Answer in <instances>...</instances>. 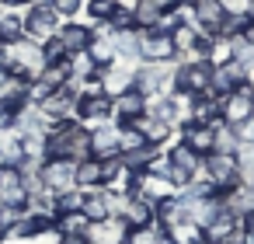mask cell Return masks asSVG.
Masks as SVG:
<instances>
[{
	"label": "cell",
	"mask_w": 254,
	"mask_h": 244,
	"mask_svg": "<svg viewBox=\"0 0 254 244\" xmlns=\"http://www.w3.org/2000/svg\"><path fill=\"white\" fill-rule=\"evenodd\" d=\"M139 63H178V53H174L171 35L167 32H157V28L139 32Z\"/></svg>",
	"instance_id": "obj_10"
},
{
	"label": "cell",
	"mask_w": 254,
	"mask_h": 244,
	"mask_svg": "<svg viewBox=\"0 0 254 244\" xmlns=\"http://www.w3.org/2000/svg\"><path fill=\"white\" fill-rule=\"evenodd\" d=\"M49 4L60 11V18H63V21H73V18L84 11V0H49Z\"/></svg>",
	"instance_id": "obj_41"
},
{
	"label": "cell",
	"mask_w": 254,
	"mask_h": 244,
	"mask_svg": "<svg viewBox=\"0 0 254 244\" xmlns=\"http://www.w3.org/2000/svg\"><path fill=\"white\" fill-rule=\"evenodd\" d=\"M66 63H70V81H91V77H98V67L91 63V56H87V53L66 56Z\"/></svg>",
	"instance_id": "obj_35"
},
{
	"label": "cell",
	"mask_w": 254,
	"mask_h": 244,
	"mask_svg": "<svg viewBox=\"0 0 254 244\" xmlns=\"http://www.w3.org/2000/svg\"><path fill=\"white\" fill-rule=\"evenodd\" d=\"M28 206V188L18 174V167L0 171V209H25Z\"/></svg>",
	"instance_id": "obj_14"
},
{
	"label": "cell",
	"mask_w": 254,
	"mask_h": 244,
	"mask_svg": "<svg viewBox=\"0 0 254 244\" xmlns=\"http://www.w3.org/2000/svg\"><path fill=\"white\" fill-rule=\"evenodd\" d=\"M153 244H178V241H174L171 234H157V241H153Z\"/></svg>",
	"instance_id": "obj_50"
},
{
	"label": "cell",
	"mask_w": 254,
	"mask_h": 244,
	"mask_svg": "<svg viewBox=\"0 0 254 244\" xmlns=\"http://www.w3.org/2000/svg\"><path fill=\"white\" fill-rule=\"evenodd\" d=\"M77 188H80V192L101 188V161H98V157H87V161L77 164Z\"/></svg>",
	"instance_id": "obj_32"
},
{
	"label": "cell",
	"mask_w": 254,
	"mask_h": 244,
	"mask_svg": "<svg viewBox=\"0 0 254 244\" xmlns=\"http://www.w3.org/2000/svg\"><path fill=\"white\" fill-rule=\"evenodd\" d=\"M240 216H233L230 209H216L212 216H209V223L202 227V237H205V244H219V241H230V237H237L240 234Z\"/></svg>",
	"instance_id": "obj_15"
},
{
	"label": "cell",
	"mask_w": 254,
	"mask_h": 244,
	"mask_svg": "<svg viewBox=\"0 0 254 244\" xmlns=\"http://www.w3.org/2000/svg\"><path fill=\"white\" fill-rule=\"evenodd\" d=\"M230 60H233V42L223 39V35H212V39H209L205 63H209V67H223V63H230Z\"/></svg>",
	"instance_id": "obj_34"
},
{
	"label": "cell",
	"mask_w": 254,
	"mask_h": 244,
	"mask_svg": "<svg viewBox=\"0 0 254 244\" xmlns=\"http://www.w3.org/2000/svg\"><path fill=\"white\" fill-rule=\"evenodd\" d=\"M178 140H185L191 150H198L202 157L212 154V126H198V122H185L178 126Z\"/></svg>",
	"instance_id": "obj_25"
},
{
	"label": "cell",
	"mask_w": 254,
	"mask_h": 244,
	"mask_svg": "<svg viewBox=\"0 0 254 244\" xmlns=\"http://www.w3.org/2000/svg\"><path fill=\"white\" fill-rule=\"evenodd\" d=\"M4 67H7L11 74H18V77L35 81L39 70L46 67V60H42V46H35V42H28V39L7 42V46H4Z\"/></svg>",
	"instance_id": "obj_3"
},
{
	"label": "cell",
	"mask_w": 254,
	"mask_h": 244,
	"mask_svg": "<svg viewBox=\"0 0 254 244\" xmlns=\"http://www.w3.org/2000/svg\"><path fill=\"white\" fill-rule=\"evenodd\" d=\"M56 230L63 234V237H87V230H91V220L77 209V213H60L56 216Z\"/></svg>",
	"instance_id": "obj_31"
},
{
	"label": "cell",
	"mask_w": 254,
	"mask_h": 244,
	"mask_svg": "<svg viewBox=\"0 0 254 244\" xmlns=\"http://www.w3.org/2000/svg\"><path fill=\"white\" fill-rule=\"evenodd\" d=\"M251 18H254V0H251Z\"/></svg>",
	"instance_id": "obj_54"
},
{
	"label": "cell",
	"mask_w": 254,
	"mask_h": 244,
	"mask_svg": "<svg viewBox=\"0 0 254 244\" xmlns=\"http://www.w3.org/2000/svg\"><path fill=\"white\" fill-rule=\"evenodd\" d=\"M0 244H11V227L0 220Z\"/></svg>",
	"instance_id": "obj_48"
},
{
	"label": "cell",
	"mask_w": 254,
	"mask_h": 244,
	"mask_svg": "<svg viewBox=\"0 0 254 244\" xmlns=\"http://www.w3.org/2000/svg\"><path fill=\"white\" fill-rule=\"evenodd\" d=\"M247 25H251V14H226V21L219 25V35L223 39H244Z\"/></svg>",
	"instance_id": "obj_36"
},
{
	"label": "cell",
	"mask_w": 254,
	"mask_h": 244,
	"mask_svg": "<svg viewBox=\"0 0 254 244\" xmlns=\"http://www.w3.org/2000/svg\"><path fill=\"white\" fill-rule=\"evenodd\" d=\"M132 126L139 129V136H143L150 147H167V143L174 140V129H178V126H171V122H164V119H153V115H143V119H136Z\"/></svg>",
	"instance_id": "obj_21"
},
{
	"label": "cell",
	"mask_w": 254,
	"mask_h": 244,
	"mask_svg": "<svg viewBox=\"0 0 254 244\" xmlns=\"http://www.w3.org/2000/svg\"><path fill=\"white\" fill-rule=\"evenodd\" d=\"M60 25H63V18L49 0H35L32 7H25V39L28 42H35V46L49 42L60 32Z\"/></svg>",
	"instance_id": "obj_2"
},
{
	"label": "cell",
	"mask_w": 254,
	"mask_h": 244,
	"mask_svg": "<svg viewBox=\"0 0 254 244\" xmlns=\"http://www.w3.org/2000/svg\"><path fill=\"white\" fill-rule=\"evenodd\" d=\"M223 209H230L233 216H247V213H254V188L251 185H233V188H226L223 192Z\"/></svg>",
	"instance_id": "obj_24"
},
{
	"label": "cell",
	"mask_w": 254,
	"mask_h": 244,
	"mask_svg": "<svg viewBox=\"0 0 254 244\" xmlns=\"http://www.w3.org/2000/svg\"><path fill=\"white\" fill-rule=\"evenodd\" d=\"M63 244H91L87 237H63Z\"/></svg>",
	"instance_id": "obj_51"
},
{
	"label": "cell",
	"mask_w": 254,
	"mask_h": 244,
	"mask_svg": "<svg viewBox=\"0 0 254 244\" xmlns=\"http://www.w3.org/2000/svg\"><path fill=\"white\" fill-rule=\"evenodd\" d=\"M42 87H49V91H60L66 81H70V63L66 60H60V63H46L42 70H39V77H35Z\"/></svg>",
	"instance_id": "obj_30"
},
{
	"label": "cell",
	"mask_w": 254,
	"mask_h": 244,
	"mask_svg": "<svg viewBox=\"0 0 254 244\" xmlns=\"http://www.w3.org/2000/svg\"><path fill=\"white\" fill-rule=\"evenodd\" d=\"M139 147H146V140L139 136V129L136 126H122L119 129V154H129V150H139Z\"/></svg>",
	"instance_id": "obj_37"
},
{
	"label": "cell",
	"mask_w": 254,
	"mask_h": 244,
	"mask_svg": "<svg viewBox=\"0 0 254 244\" xmlns=\"http://www.w3.org/2000/svg\"><path fill=\"white\" fill-rule=\"evenodd\" d=\"M87 56L98 70H105L108 63H115V46H112V35H91V46H87Z\"/></svg>",
	"instance_id": "obj_29"
},
{
	"label": "cell",
	"mask_w": 254,
	"mask_h": 244,
	"mask_svg": "<svg viewBox=\"0 0 254 244\" xmlns=\"http://www.w3.org/2000/svg\"><path fill=\"white\" fill-rule=\"evenodd\" d=\"M226 14H251V0H219Z\"/></svg>",
	"instance_id": "obj_45"
},
{
	"label": "cell",
	"mask_w": 254,
	"mask_h": 244,
	"mask_svg": "<svg viewBox=\"0 0 254 244\" xmlns=\"http://www.w3.org/2000/svg\"><path fill=\"white\" fill-rule=\"evenodd\" d=\"M119 129L122 126H115V122L91 126V157H98V161L119 157Z\"/></svg>",
	"instance_id": "obj_18"
},
{
	"label": "cell",
	"mask_w": 254,
	"mask_h": 244,
	"mask_svg": "<svg viewBox=\"0 0 254 244\" xmlns=\"http://www.w3.org/2000/svg\"><path fill=\"white\" fill-rule=\"evenodd\" d=\"M233 133H237V140H240V143H254V115H251V119H244L240 126H233Z\"/></svg>",
	"instance_id": "obj_44"
},
{
	"label": "cell",
	"mask_w": 254,
	"mask_h": 244,
	"mask_svg": "<svg viewBox=\"0 0 254 244\" xmlns=\"http://www.w3.org/2000/svg\"><path fill=\"white\" fill-rule=\"evenodd\" d=\"M4 126H11V119H7V112H4V108H0V129H4Z\"/></svg>",
	"instance_id": "obj_52"
},
{
	"label": "cell",
	"mask_w": 254,
	"mask_h": 244,
	"mask_svg": "<svg viewBox=\"0 0 254 244\" xmlns=\"http://www.w3.org/2000/svg\"><path fill=\"white\" fill-rule=\"evenodd\" d=\"M254 115V87L244 81V84H237L226 98H219V119L226 122V126H240L244 119H251Z\"/></svg>",
	"instance_id": "obj_8"
},
{
	"label": "cell",
	"mask_w": 254,
	"mask_h": 244,
	"mask_svg": "<svg viewBox=\"0 0 254 244\" xmlns=\"http://www.w3.org/2000/svg\"><path fill=\"white\" fill-rule=\"evenodd\" d=\"M77 119H80L87 129H91V126H101V122H112V98H108V94H80Z\"/></svg>",
	"instance_id": "obj_16"
},
{
	"label": "cell",
	"mask_w": 254,
	"mask_h": 244,
	"mask_svg": "<svg viewBox=\"0 0 254 244\" xmlns=\"http://www.w3.org/2000/svg\"><path fill=\"white\" fill-rule=\"evenodd\" d=\"M84 206V192L80 188H70V192H60L56 195V216L60 213H77Z\"/></svg>",
	"instance_id": "obj_38"
},
{
	"label": "cell",
	"mask_w": 254,
	"mask_h": 244,
	"mask_svg": "<svg viewBox=\"0 0 254 244\" xmlns=\"http://www.w3.org/2000/svg\"><path fill=\"white\" fill-rule=\"evenodd\" d=\"M188 122H198V126H216V122H223V119H219V98H212V94L195 98Z\"/></svg>",
	"instance_id": "obj_26"
},
{
	"label": "cell",
	"mask_w": 254,
	"mask_h": 244,
	"mask_svg": "<svg viewBox=\"0 0 254 244\" xmlns=\"http://www.w3.org/2000/svg\"><path fill=\"white\" fill-rule=\"evenodd\" d=\"M112 46H115V60H136L139 63V28L115 32L112 35Z\"/></svg>",
	"instance_id": "obj_28"
},
{
	"label": "cell",
	"mask_w": 254,
	"mask_h": 244,
	"mask_svg": "<svg viewBox=\"0 0 254 244\" xmlns=\"http://www.w3.org/2000/svg\"><path fill=\"white\" fill-rule=\"evenodd\" d=\"M174 67L178 63H139L132 87H139L146 98H167L174 91Z\"/></svg>",
	"instance_id": "obj_4"
},
{
	"label": "cell",
	"mask_w": 254,
	"mask_h": 244,
	"mask_svg": "<svg viewBox=\"0 0 254 244\" xmlns=\"http://www.w3.org/2000/svg\"><path fill=\"white\" fill-rule=\"evenodd\" d=\"M198 178H205V181H212L219 192H226V188H233V185H240V164H237V157L233 154H205L202 157V174Z\"/></svg>",
	"instance_id": "obj_5"
},
{
	"label": "cell",
	"mask_w": 254,
	"mask_h": 244,
	"mask_svg": "<svg viewBox=\"0 0 254 244\" xmlns=\"http://www.w3.org/2000/svg\"><path fill=\"white\" fill-rule=\"evenodd\" d=\"M46 157H66L73 164L91 157V129L77 119L70 122H53L46 133Z\"/></svg>",
	"instance_id": "obj_1"
},
{
	"label": "cell",
	"mask_w": 254,
	"mask_h": 244,
	"mask_svg": "<svg viewBox=\"0 0 254 244\" xmlns=\"http://www.w3.org/2000/svg\"><path fill=\"white\" fill-rule=\"evenodd\" d=\"M164 154H167L171 167H178V171H185V174H191V178L202 174V154L191 150L185 140H171V143L164 147Z\"/></svg>",
	"instance_id": "obj_19"
},
{
	"label": "cell",
	"mask_w": 254,
	"mask_h": 244,
	"mask_svg": "<svg viewBox=\"0 0 254 244\" xmlns=\"http://www.w3.org/2000/svg\"><path fill=\"white\" fill-rule=\"evenodd\" d=\"M126 223L119 220V216H108V220H101V223H91V230H87V241L91 244H122L126 241Z\"/></svg>",
	"instance_id": "obj_22"
},
{
	"label": "cell",
	"mask_w": 254,
	"mask_h": 244,
	"mask_svg": "<svg viewBox=\"0 0 254 244\" xmlns=\"http://www.w3.org/2000/svg\"><path fill=\"white\" fill-rule=\"evenodd\" d=\"M209 77H212V67L205 60H195V63H178L174 67V91H185V94H209ZM171 91V94H174Z\"/></svg>",
	"instance_id": "obj_7"
},
{
	"label": "cell",
	"mask_w": 254,
	"mask_h": 244,
	"mask_svg": "<svg viewBox=\"0 0 254 244\" xmlns=\"http://www.w3.org/2000/svg\"><path fill=\"white\" fill-rule=\"evenodd\" d=\"M77 105H80V94L70 91L66 84H63L60 91H53L46 101H39V108H42V115L49 119V126H53V122H70V119H77ZM77 122H80V119H77Z\"/></svg>",
	"instance_id": "obj_11"
},
{
	"label": "cell",
	"mask_w": 254,
	"mask_h": 244,
	"mask_svg": "<svg viewBox=\"0 0 254 244\" xmlns=\"http://www.w3.org/2000/svg\"><path fill=\"white\" fill-rule=\"evenodd\" d=\"M25 244H63V234H60L56 227H49V230L35 234V237H32V241H25Z\"/></svg>",
	"instance_id": "obj_43"
},
{
	"label": "cell",
	"mask_w": 254,
	"mask_h": 244,
	"mask_svg": "<svg viewBox=\"0 0 254 244\" xmlns=\"http://www.w3.org/2000/svg\"><path fill=\"white\" fill-rule=\"evenodd\" d=\"M39 181H42V188H49L53 195L70 192V188H77V164L66 161V157H46L42 167H39Z\"/></svg>",
	"instance_id": "obj_6"
},
{
	"label": "cell",
	"mask_w": 254,
	"mask_h": 244,
	"mask_svg": "<svg viewBox=\"0 0 254 244\" xmlns=\"http://www.w3.org/2000/svg\"><path fill=\"white\" fill-rule=\"evenodd\" d=\"M136 60H115V63H108L98 77H101V87H105V94L108 98H115L119 91H126V87H132L136 84Z\"/></svg>",
	"instance_id": "obj_12"
},
{
	"label": "cell",
	"mask_w": 254,
	"mask_h": 244,
	"mask_svg": "<svg viewBox=\"0 0 254 244\" xmlns=\"http://www.w3.org/2000/svg\"><path fill=\"white\" fill-rule=\"evenodd\" d=\"M80 213H84L91 223L108 220L112 213H108V195H105V188H91V192H84V206H80Z\"/></svg>",
	"instance_id": "obj_27"
},
{
	"label": "cell",
	"mask_w": 254,
	"mask_h": 244,
	"mask_svg": "<svg viewBox=\"0 0 254 244\" xmlns=\"http://www.w3.org/2000/svg\"><path fill=\"white\" fill-rule=\"evenodd\" d=\"M25 161V147H21V133L14 126L0 129V164L4 167H18Z\"/></svg>",
	"instance_id": "obj_23"
},
{
	"label": "cell",
	"mask_w": 254,
	"mask_h": 244,
	"mask_svg": "<svg viewBox=\"0 0 254 244\" xmlns=\"http://www.w3.org/2000/svg\"><path fill=\"white\" fill-rule=\"evenodd\" d=\"M244 42L254 46V18H251V25H247V32H244Z\"/></svg>",
	"instance_id": "obj_49"
},
{
	"label": "cell",
	"mask_w": 254,
	"mask_h": 244,
	"mask_svg": "<svg viewBox=\"0 0 254 244\" xmlns=\"http://www.w3.org/2000/svg\"><path fill=\"white\" fill-rule=\"evenodd\" d=\"M42 60H46V63H60V60H66V53H63V46H60L56 35H53L49 42H42Z\"/></svg>",
	"instance_id": "obj_42"
},
{
	"label": "cell",
	"mask_w": 254,
	"mask_h": 244,
	"mask_svg": "<svg viewBox=\"0 0 254 244\" xmlns=\"http://www.w3.org/2000/svg\"><path fill=\"white\" fill-rule=\"evenodd\" d=\"M219 244H244V241H240V234H237V237H230V241H219Z\"/></svg>",
	"instance_id": "obj_53"
},
{
	"label": "cell",
	"mask_w": 254,
	"mask_h": 244,
	"mask_svg": "<svg viewBox=\"0 0 254 244\" xmlns=\"http://www.w3.org/2000/svg\"><path fill=\"white\" fill-rule=\"evenodd\" d=\"M146 105H150V98L139 87H126L112 98V122L115 126H132L136 119L146 115Z\"/></svg>",
	"instance_id": "obj_9"
},
{
	"label": "cell",
	"mask_w": 254,
	"mask_h": 244,
	"mask_svg": "<svg viewBox=\"0 0 254 244\" xmlns=\"http://www.w3.org/2000/svg\"><path fill=\"white\" fill-rule=\"evenodd\" d=\"M240 241H244V244H254V213L244 216V223H240Z\"/></svg>",
	"instance_id": "obj_46"
},
{
	"label": "cell",
	"mask_w": 254,
	"mask_h": 244,
	"mask_svg": "<svg viewBox=\"0 0 254 244\" xmlns=\"http://www.w3.org/2000/svg\"><path fill=\"white\" fill-rule=\"evenodd\" d=\"M119 220H122L129 230H132V227H153V223H157V206L146 202L143 195H129V199H126V209H122Z\"/></svg>",
	"instance_id": "obj_20"
},
{
	"label": "cell",
	"mask_w": 254,
	"mask_h": 244,
	"mask_svg": "<svg viewBox=\"0 0 254 244\" xmlns=\"http://www.w3.org/2000/svg\"><path fill=\"white\" fill-rule=\"evenodd\" d=\"M226 21V11L219 0H195L191 4V25L202 32V35H219V25Z\"/></svg>",
	"instance_id": "obj_13"
},
{
	"label": "cell",
	"mask_w": 254,
	"mask_h": 244,
	"mask_svg": "<svg viewBox=\"0 0 254 244\" xmlns=\"http://www.w3.org/2000/svg\"><path fill=\"white\" fill-rule=\"evenodd\" d=\"M108 25H112V32H129V28H136V18H132L129 7H115L112 18H108Z\"/></svg>",
	"instance_id": "obj_40"
},
{
	"label": "cell",
	"mask_w": 254,
	"mask_h": 244,
	"mask_svg": "<svg viewBox=\"0 0 254 244\" xmlns=\"http://www.w3.org/2000/svg\"><path fill=\"white\" fill-rule=\"evenodd\" d=\"M56 39H60V46H63V53L66 56H77V53H87V46H91V25H84V21H63L60 25V32H56Z\"/></svg>",
	"instance_id": "obj_17"
},
{
	"label": "cell",
	"mask_w": 254,
	"mask_h": 244,
	"mask_svg": "<svg viewBox=\"0 0 254 244\" xmlns=\"http://www.w3.org/2000/svg\"><path fill=\"white\" fill-rule=\"evenodd\" d=\"M157 234H164V230H157V223L153 227H132V230H126V244H153Z\"/></svg>",
	"instance_id": "obj_39"
},
{
	"label": "cell",
	"mask_w": 254,
	"mask_h": 244,
	"mask_svg": "<svg viewBox=\"0 0 254 244\" xmlns=\"http://www.w3.org/2000/svg\"><path fill=\"white\" fill-rule=\"evenodd\" d=\"M146 4L153 7V11H160V14H167V11H174L181 0H146Z\"/></svg>",
	"instance_id": "obj_47"
},
{
	"label": "cell",
	"mask_w": 254,
	"mask_h": 244,
	"mask_svg": "<svg viewBox=\"0 0 254 244\" xmlns=\"http://www.w3.org/2000/svg\"><path fill=\"white\" fill-rule=\"evenodd\" d=\"M237 147H240V140H237L233 126L216 122V126H212V150H216V154H237Z\"/></svg>",
	"instance_id": "obj_33"
}]
</instances>
